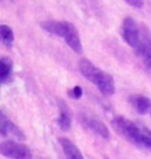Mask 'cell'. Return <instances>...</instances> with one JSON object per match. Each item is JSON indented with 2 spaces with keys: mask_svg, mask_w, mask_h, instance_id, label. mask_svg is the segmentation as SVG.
Here are the masks:
<instances>
[{
  "mask_svg": "<svg viewBox=\"0 0 151 159\" xmlns=\"http://www.w3.org/2000/svg\"><path fill=\"white\" fill-rule=\"evenodd\" d=\"M115 131L132 145L141 148H151V131L124 116H116L111 121Z\"/></svg>",
  "mask_w": 151,
  "mask_h": 159,
  "instance_id": "cell-1",
  "label": "cell"
},
{
  "mask_svg": "<svg viewBox=\"0 0 151 159\" xmlns=\"http://www.w3.org/2000/svg\"><path fill=\"white\" fill-rule=\"evenodd\" d=\"M40 25L48 33H52L54 36L63 38L74 52H83L80 36H79L77 27L72 23L66 21V20H45V21H41Z\"/></svg>",
  "mask_w": 151,
  "mask_h": 159,
  "instance_id": "cell-3",
  "label": "cell"
},
{
  "mask_svg": "<svg viewBox=\"0 0 151 159\" xmlns=\"http://www.w3.org/2000/svg\"><path fill=\"white\" fill-rule=\"evenodd\" d=\"M129 102L139 114H146L148 112H150L151 100L144 95H139V94L131 95L129 99Z\"/></svg>",
  "mask_w": 151,
  "mask_h": 159,
  "instance_id": "cell-11",
  "label": "cell"
},
{
  "mask_svg": "<svg viewBox=\"0 0 151 159\" xmlns=\"http://www.w3.org/2000/svg\"><path fill=\"white\" fill-rule=\"evenodd\" d=\"M12 61L10 58H0V83L7 82L12 75Z\"/></svg>",
  "mask_w": 151,
  "mask_h": 159,
  "instance_id": "cell-13",
  "label": "cell"
},
{
  "mask_svg": "<svg viewBox=\"0 0 151 159\" xmlns=\"http://www.w3.org/2000/svg\"><path fill=\"white\" fill-rule=\"evenodd\" d=\"M67 94H69V96H70L71 99L78 100V99H80L82 95H83V89L79 86H76V87H73L72 89H70V90L67 92Z\"/></svg>",
  "mask_w": 151,
  "mask_h": 159,
  "instance_id": "cell-14",
  "label": "cell"
},
{
  "mask_svg": "<svg viewBox=\"0 0 151 159\" xmlns=\"http://www.w3.org/2000/svg\"><path fill=\"white\" fill-rule=\"evenodd\" d=\"M79 71L82 75L85 77L87 81H90L92 84L97 87L99 92L110 96L113 95L116 92V87H115V81L110 74L105 73L104 70L99 69L98 66H96L92 62H90L86 58H82L78 63Z\"/></svg>",
  "mask_w": 151,
  "mask_h": 159,
  "instance_id": "cell-2",
  "label": "cell"
},
{
  "mask_svg": "<svg viewBox=\"0 0 151 159\" xmlns=\"http://www.w3.org/2000/svg\"><path fill=\"white\" fill-rule=\"evenodd\" d=\"M79 121H80V124L85 127V128H87L91 132L96 133L100 138H103V139H109L110 138L109 128L106 127L105 124H103L97 118L92 116L90 114L83 113V114L79 115Z\"/></svg>",
  "mask_w": 151,
  "mask_h": 159,
  "instance_id": "cell-8",
  "label": "cell"
},
{
  "mask_svg": "<svg viewBox=\"0 0 151 159\" xmlns=\"http://www.w3.org/2000/svg\"><path fill=\"white\" fill-rule=\"evenodd\" d=\"M149 113H150V115H151V109H150V112H149Z\"/></svg>",
  "mask_w": 151,
  "mask_h": 159,
  "instance_id": "cell-16",
  "label": "cell"
},
{
  "mask_svg": "<svg viewBox=\"0 0 151 159\" xmlns=\"http://www.w3.org/2000/svg\"><path fill=\"white\" fill-rule=\"evenodd\" d=\"M0 138L6 140H26V135L2 111H0Z\"/></svg>",
  "mask_w": 151,
  "mask_h": 159,
  "instance_id": "cell-6",
  "label": "cell"
},
{
  "mask_svg": "<svg viewBox=\"0 0 151 159\" xmlns=\"http://www.w3.org/2000/svg\"><path fill=\"white\" fill-rule=\"evenodd\" d=\"M0 154L10 159H32L30 147L17 140L0 141Z\"/></svg>",
  "mask_w": 151,
  "mask_h": 159,
  "instance_id": "cell-4",
  "label": "cell"
},
{
  "mask_svg": "<svg viewBox=\"0 0 151 159\" xmlns=\"http://www.w3.org/2000/svg\"><path fill=\"white\" fill-rule=\"evenodd\" d=\"M125 1L135 8H141L143 6V0H125Z\"/></svg>",
  "mask_w": 151,
  "mask_h": 159,
  "instance_id": "cell-15",
  "label": "cell"
},
{
  "mask_svg": "<svg viewBox=\"0 0 151 159\" xmlns=\"http://www.w3.org/2000/svg\"><path fill=\"white\" fill-rule=\"evenodd\" d=\"M59 144L63 148V152L66 159H85L83 153L80 152V150L70 139L60 138Z\"/></svg>",
  "mask_w": 151,
  "mask_h": 159,
  "instance_id": "cell-10",
  "label": "cell"
},
{
  "mask_svg": "<svg viewBox=\"0 0 151 159\" xmlns=\"http://www.w3.org/2000/svg\"><path fill=\"white\" fill-rule=\"evenodd\" d=\"M122 34L123 38L126 42V44L130 48L135 49L137 45V42L139 39L141 34V25L131 17H126L123 20L122 25Z\"/></svg>",
  "mask_w": 151,
  "mask_h": 159,
  "instance_id": "cell-7",
  "label": "cell"
},
{
  "mask_svg": "<svg viewBox=\"0 0 151 159\" xmlns=\"http://www.w3.org/2000/svg\"><path fill=\"white\" fill-rule=\"evenodd\" d=\"M0 40L7 48H11L14 42V32L12 27L6 24H0Z\"/></svg>",
  "mask_w": 151,
  "mask_h": 159,
  "instance_id": "cell-12",
  "label": "cell"
},
{
  "mask_svg": "<svg viewBox=\"0 0 151 159\" xmlns=\"http://www.w3.org/2000/svg\"><path fill=\"white\" fill-rule=\"evenodd\" d=\"M59 118L57 120L58 126L63 131H69L72 125V113L64 101H59Z\"/></svg>",
  "mask_w": 151,
  "mask_h": 159,
  "instance_id": "cell-9",
  "label": "cell"
},
{
  "mask_svg": "<svg viewBox=\"0 0 151 159\" xmlns=\"http://www.w3.org/2000/svg\"><path fill=\"white\" fill-rule=\"evenodd\" d=\"M133 50L143 60L145 66H148L151 70V32L148 26L141 25L139 39Z\"/></svg>",
  "mask_w": 151,
  "mask_h": 159,
  "instance_id": "cell-5",
  "label": "cell"
}]
</instances>
